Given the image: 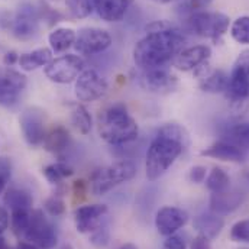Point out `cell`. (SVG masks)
<instances>
[{
	"instance_id": "19",
	"label": "cell",
	"mask_w": 249,
	"mask_h": 249,
	"mask_svg": "<svg viewBox=\"0 0 249 249\" xmlns=\"http://www.w3.org/2000/svg\"><path fill=\"white\" fill-rule=\"evenodd\" d=\"M200 78V89L206 93H225L229 75L223 70H212L209 62L194 71Z\"/></svg>"
},
{
	"instance_id": "28",
	"label": "cell",
	"mask_w": 249,
	"mask_h": 249,
	"mask_svg": "<svg viewBox=\"0 0 249 249\" xmlns=\"http://www.w3.org/2000/svg\"><path fill=\"white\" fill-rule=\"evenodd\" d=\"M206 187L210 193H223L231 187V177L223 168L214 167L206 177Z\"/></svg>"
},
{
	"instance_id": "10",
	"label": "cell",
	"mask_w": 249,
	"mask_h": 249,
	"mask_svg": "<svg viewBox=\"0 0 249 249\" xmlns=\"http://www.w3.org/2000/svg\"><path fill=\"white\" fill-rule=\"evenodd\" d=\"M86 70V62L81 57L74 54H65L54 58L45 68L44 72L47 78L57 84H70L78 78V75Z\"/></svg>"
},
{
	"instance_id": "33",
	"label": "cell",
	"mask_w": 249,
	"mask_h": 249,
	"mask_svg": "<svg viewBox=\"0 0 249 249\" xmlns=\"http://www.w3.org/2000/svg\"><path fill=\"white\" fill-rule=\"evenodd\" d=\"M65 6L74 19L87 18L94 10L93 0H65Z\"/></svg>"
},
{
	"instance_id": "42",
	"label": "cell",
	"mask_w": 249,
	"mask_h": 249,
	"mask_svg": "<svg viewBox=\"0 0 249 249\" xmlns=\"http://www.w3.org/2000/svg\"><path fill=\"white\" fill-rule=\"evenodd\" d=\"M188 249H212V242L207 236L198 233L197 236L193 238Z\"/></svg>"
},
{
	"instance_id": "46",
	"label": "cell",
	"mask_w": 249,
	"mask_h": 249,
	"mask_svg": "<svg viewBox=\"0 0 249 249\" xmlns=\"http://www.w3.org/2000/svg\"><path fill=\"white\" fill-rule=\"evenodd\" d=\"M16 249H39L38 247H35L34 244H31V242H19L18 244V247Z\"/></svg>"
},
{
	"instance_id": "9",
	"label": "cell",
	"mask_w": 249,
	"mask_h": 249,
	"mask_svg": "<svg viewBox=\"0 0 249 249\" xmlns=\"http://www.w3.org/2000/svg\"><path fill=\"white\" fill-rule=\"evenodd\" d=\"M26 86L25 74L10 67H0V106L6 109L18 106Z\"/></svg>"
},
{
	"instance_id": "12",
	"label": "cell",
	"mask_w": 249,
	"mask_h": 249,
	"mask_svg": "<svg viewBox=\"0 0 249 249\" xmlns=\"http://www.w3.org/2000/svg\"><path fill=\"white\" fill-rule=\"evenodd\" d=\"M112 42H113L112 35L106 29L86 26L77 32L74 48L77 50L78 54L90 57L105 53L107 48H110Z\"/></svg>"
},
{
	"instance_id": "25",
	"label": "cell",
	"mask_w": 249,
	"mask_h": 249,
	"mask_svg": "<svg viewBox=\"0 0 249 249\" xmlns=\"http://www.w3.org/2000/svg\"><path fill=\"white\" fill-rule=\"evenodd\" d=\"M3 203L10 209V212L13 210H32L34 206V198L32 194L23 188H18V187H12L9 190H6L4 197H3Z\"/></svg>"
},
{
	"instance_id": "50",
	"label": "cell",
	"mask_w": 249,
	"mask_h": 249,
	"mask_svg": "<svg viewBox=\"0 0 249 249\" xmlns=\"http://www.w3.org/2000/svg\"><path fill=\"white\" fill-rule=\"evenodd\" d=\"M62 249H72V248H71L70 245H65V247H64V248H62Z\"/></svg>"
},
{
	"instance_id": "7",
	"label": "cell",
	"mask_w": 249,
	"mask_h": 249,
	"mask_svg": "<svg viewBox=\"0 0 249 249\" xmlns=\"http://www.w3.org/2000/svg\"><path fill=\"white\" fill-rule=\"evenodd\" d=\"M23 238L39 249H54L58 242L55 226L42 210H32L31 222Z\"/></svg>"
},
{
	"instance_id": "38",
	"label": "cell",
	"mask_w": 249,
	"mask_h": 249,
	"mask_svg": "<svg viewBox=\"0 0 249 249\" xmlns=\"http://www.w3.org/2000/svg\"><path fill=\"white\" fill-rule=\"evenodd\" d=\"M12 176V164L6 157H0V194L6 190V186Z\"/></svg>"
},
{
	"instance_id": "17",
	"label": "cell",
	"mask_w": 249,
	"mask_h": 249,
	"mask_svg": "<svg viewBox=\"0 0 249 249\" xmlns=\"http://www.w3.org/2000/svg\"><path fill=\"white\" fill-rule=\"evenodd\" d=\"M212 57V48L209 45H194L187 47L180 51V54L174 58V67L180 71H196L201 65L207 64Z\"/></svg>"
},
{
	"instance_id": "14",
	"label": "cell",
	"mask_w": 249,
	"mask_h": 249,
	"mask_svg": "<svg viewBox=\"0 0 249 249\" xmlns=\"http://www.w3.org/2000/svg\"><path fill=\"white\" fill-rule=\"evenodd\" d=\"M22 135L28 145L38 146L44 143L47 129H45V112L36 106L28 107L22 112L19 118Z\"/></svg>"
},
{
	"instance_id": "24",
	"label": "cell",
	"mask_w": 249,
	"mask_h": 249,
	"mask_svg": "<svg viewBox=\"0 0 249 249\" xmlns=\"http://www.w3.org/2000/svg\"><path fill=\"white\" fill-rule=\"evenodd\" d=\"M53 61V50L44 47L34 50L31 53H25L19 55V65L23 71H35L41 67H47L50 62Z\"/></svg>"
},
{
	"instance_id": "4",
	"label": "cell",
	"mask_w": 249,
	"mask_h": 249,
	"mask_svg": "<svg viewBox=\"0 0 249 249\" xmlns=\"http://www.w3.org/2000/svg\"><path fill=\"white\" fill-rule=\"evenodd\" d=\"M225 94L233 112L242 113L249 107V50L242 51L233 62Z\"/></svg>"
},
{
	"instance_id": "8",
	"label": "cell",
	"mask_w": 249,
	"mask_h": 249,
	"mask_svg": "<svg viewBox=\"0 0 249 249\" xmlns=\"http://www.w3.org/2000/svg\"><path fill=\"white\" fill-rule=\"evenodd\" d=\"M41 20H42L41 3L39 4L23 3L13 13V25L10 31L15 38L20 41H28L36 36Z\"/></svg>"
},
{
	"instance_id": "23",
	"label": "cell",
	"mask_w": 249,
	"mask_h": 249,
	"mask_svg": "<svg viewBox=\"0 0 249 249\" xmlns=\"http://www.w3.org/2000/svg\"><path fill=\"white\" fill-rule=\"evenodd\" d=\"M71 143V138H70V132L61 126H54L47 135H45V139H44V148L51 152V154H55V155H60L62 152H65L68 149Z\"/></svg>"
},
{
	"instance_id": "41",
	"label": "cell",
	"mask_w": 249,
	"mask_h": 249,
	"mask_svg": "<svg viewBox=\"0 0 249 249\" xmlns=\"http://www.w3.org/2000/svg\"><path fill=\"white\" fill-rule=\"evenodd\" d=\"M161 249H188L187 248L186 241L180 236V235H171V236H167V239L164 241L162 244V248Z\"/></svg>"
},
{
	"instance_id": "47",
	"label": "cell",
	"mask_w": 249,
	"mask_h": 249,
	"mask_svg": "<svg viewBox=\"0 0 249 249\" xmlns=\"http://www.w3.org/2000/svg\"><path fill=\"white\" fill-rule=\"evenodd\" d=\"M119 249H138V247L133 245V244H130V242H127V244H124Z\"/></svg>"
},
{
	"instance_id": "48",
	"label": "cell",
	"mask_w": 249,
	"mask_h": 249,
	"mask_svg": "<svg viewBox=\"0 0 249 249\" xmlns=\"http://www.w3.org/2000/svg\"><path fill=\"white\" fill-rule=\"evenodd\" d=\"M0 249H9L7 245H6V242H4V239L1 236H0Z\"/></svg>"
},
{
	"instance_id": "39",
	"label": "cell",
	"mask_w": 249,
	"mask_h": 249,
	"mask_svg": "<svg viewBox=\"0 0 249 249\" xmlns=\"http://www.w3.org/2000/svg\"><path fill=\"white\" fill-rule=\"evenodd\" d=\"M87 193H89L87 183L84 180H75L72 184V203L80 204L81 201H84L87 198Z\"/></svg>"
},
{
	"instance_id": "37",
	"label": "cell",
	"mask_w": 249,
	"mask_h": 249,
	"mask_svg": "<svg viewBox=\"0 0 249 249\" xmlns=\"http://www.w3.org/2000/svg\"><path fill=\"white\" fill-rule=\"evenodd\" d=\"M44 209L53 217L61 216L62 213L65 212V203H64V198H62L61 194H54L50 198H47V201L44 204Z\"/></svg>"
},
{
	"instance_id": "34",
	"label": "cell",
	"mask_w": 249,
	"mask_h": 249,
	"mask_svg": "<svg viewBox=\"0 0 249 249\" xmlns=\"http://www.w3.org/2000/svg\"><path fill=\"white\" fill-rule=\"evenodd\" d=\"M212 4V0H184L178 7L177 12L181 18H187L196 12H201Z\"/></svg>"
},
{
	"instance_id": "32",
	"label": "cell",
	"mask_w": 249,
	"mask_h": 249,
	"mask_svg": "<svg viewBox=\"0 0 249 249\" xmlns=\"http://www.w3.org/2000/svg\"><path fill=\"white\" fill-rule=\"evenodd\" d=\"M232 38L242 45H249V16H239L231 25Z\"/></svg>"
},
{
	"instance_id": "15",
	"label": "cell",
	"mask_w": 249,
	"mask_h": 249,
	"mask_svg": "<svg viewBox=\"0 0 249 249\" xmlns=\"http://www.w3.org/2000/svg\"><path fill=\"white\" fill-rule=\"evenodd\" d=\"M188 222V213L177 206H164L155 214V228L160 235L171 236L184 228Z\"/></svg>"
},
{
	"instance_id": "40",
	"label": "cell",
	"mask_w": 249,
	"mask_h": 249,
	"mask_svg": "<svg viewBox=\"0 0 249 249\" xmlns=\"http://www.w3.org/2000/svg\"><path fill=\"white\" fill-rule=\"evenodd\" d=\"M206 177H207V168L203 167V165H196L188 173V180L191 183H194V184L204 183L206 181Z\"/></svg>"
},
{
	"instance_id": "13",
	"label": "cell",
	"mask_w": 249,
	"mask_h": 249,
	"mask_svg": "<svg viewBox=\"0 0 249 249\" xmlns=\"http://www.w3.org/2000/svg\"><path fill=\"white\" fill-rule=\"evenodd\" d=\"M139 86L154 94H170L176 91L178 87V78L177 75L170 71L167 67L160 68H151V70H142L139 74Z\"/></svg>"
},
{
	"instance_id": "16",
	"label": "cell",
	"mask_w": 249,
	"mask_h": 249,
	"mask_svg": "<svg viewBox=\"0 0 249 249\" xmlns=\"http://www.w3.org/2000/svg\"><path fill=\"white\" fill-rule=\"evenodd\" d=\"M107 214L106 204H86L74 210V223L77 232L80 233H93L103 222Z\"/></svg>"
},
{
	"instance_id": "44",
	"label": "cell",
	"mask_w": 249,
	"mask_h": 249,
	"mask_svg": "<svg viewBox=\"0 0 249 249\" xmlns=\"http://www.w3.org/2000/svg\"><path fill=\"white\" fill-rule=\"evenodd\" d=\"M9 219H10V216H9L7 210L3 206H0V235L9 228Z\"/></svg>"
},
{
	"instance_id": "36",
	"label": "cell",
	"mask_w": 249,
	"mask_h": 249,
	"mask_svg": "<svg viewBox=\"0 0 249 249\" xmlns=\"http://www.w3.org/2000/svg\"><path fill=\"white\" fill-rule=\"evenodd\" d=\"M231 239L238 244H249V217L236 222L232 226Z\"/></svg>"
},
{
	"instance_id": "51",
	"label": "cell",
	"mask_w": 249,
	"mask_h": 249,
	"mask_svg": "<svg viewBox=\"0 0 249 249\" xmlns=\"http://www.w3.org/2000/svg\"><path fill=\"white\" fill-rule=\"evenodd\" d=\"M245 249H247V248H245Z\"/></svg>"
},
{
	"instance_id": "6",
	"label": "cell",
	"mask_w": 249,
	"mask_h": 249,
	"mask_svg": "<svg viewBox=\"0 0 249 249\" xmlns=\"http://www.w3.org/2000/svg\"><path fill=\"white\" fill-rule=\"evenodd\" d=\"M136 173H138V168L132 161H127V160L116 161L107 167L96 170L91 174L90 177L91 191L96 196H103L109 193L110 190H113L115 187L133 180Z\"/></svg>"
},
{
	"instance_id": "20",
	"label": "cell",
	"mask_w": 249,
	"mask_h": 249,
	"mask_svg": "<svg viewBox=\"0 0 249 249\" xmlns=\"http://www.w3.org/2000/svg\"><path fill=\"white\" fill-rule=\"evenodd\" d=\"M133 0H93L94 10L105 22H119L127 13Z\"/></svg>"
},
{
	"instance_id": "21",
	"label": "cell",
	"mask_w": 249,
	"mask_h": 249,
	"mask_svg": "<svg viewBox=\"0 0 249 249\" xmlns=\"http://www.w3.org/2000/svg\"><path fill=\"white\" fill-rule=\"evenodd\" d=\"M193 226L198 233L207 236L209 239H213L222 232V229L225 226V219L220 214H217V213H214L212 210L210 212H203V213H200L198 216L194 217Z\"/></svg>"
},
{
	"instance_id": "45",
	"label": "cell",
	"mask_w": 249,
	"mask_h": 249,
	"mask_svg": "<svg viewBox=\"0 0 249 249\" xmlns=\"http://www.w3.org/2000/svg\"><path fill=\"white\" fill-rule=\"evenodd\" d=\"M3 62H4L6 67H12V65H15L16 62H19V55H18L15 51H9V53L4 54Z\"/></svg>"
},
{
	"instance_id": "3",
	"label": "cell",
	"mask_w": 249,
	"mask_h": 249,
	"mask_svg": "<svg viewBox=\"0 0 249 249\" xmlns=\"http://www.w3.org/2000/svg\"><path fill=\"white\" fill-rule=\"evenodd\" d=\"M100 138L112 146H124L139 136V126L124 103H115L100 112L97 118Z\"/></svg>"
},
{
	"instance_id": "29",
	"label": "cell",
	"mask_w": 249,
	"mask_h": 249,
	"mask_svg": "<svg viewBox=\"0 0 249 249\" xmlns=\"http://www.w3.org/2000/svg\"><path fill=\"white\" fill-rule=\"evenodd\" d=\"M71 124L81 133L89 135L93 129V119L90 112L83 105H75L71 110Z\"/></svg>"
},
{
	"instance_id": "26",
	"label": "cell",
	"mask_w": 249,
	"mask_h": 249,
	"mask_svg": "<svg viewBox=\"0 0 249 249\" xmlns=\"http://www.w3.org/2000/svg\"><path fill=\"white\" fill-rule=\"evenodd\" d=\"M75 38H77V32L74 29L61 26V28H55L50 34L48 42L53 53H65L67 50L74 47Z\"/></svg>"
},
{
	"instance_id": "43",
	"label": "cell",
	"mask_w": 249,
	"mask_h": 249,
	"mask_svg": "<svg viewBox=\"0 0 249 249\" xmlns=\"http://www.w3.org/2000/svg\"><path fill=\"white\" fill-rule=\"evenodd\" d=\"M12 25H13V12L0 10V28L1 29H12Z\"/></svg>"
},
{
	"instance_id": "2",
	"label": "cell",
	"mask_w": 249,
	"mask_h": 249,
	"mask_svg": "<svg viewBox=\"0 0 249 249\" xmlns=\"http://www.w3.org/2000/svg\"><path fill=\"white\" fill-rule=\"evenodd\" d=\"M187 145L188 133L181 124H167L160 127L146 151V178L149 181L160 180L180 158Z\"/></svg>"
},
{
	"instance_id": "18",
	"label": "cell",
	"mask_w": 249,
	"mask_h": 249,
	"mask_svg": "<svg viewBox=\"0 0 249 249\" xmlns=\"http://www.w3.org/2000/svg\"><path fill=\"white\" fill-rule=\"evenodd\" d=\"M201 155L209 157V158H214V160H220V161H226V162L241 164L247 160L248 152L244 151L242 148H239L238 145L229 142V141L219 139L217 142H214L210 146H207L206 149H203Z\"/></svg>"
},
{
	"instance_id": "35",
	"label": "cell",
	"mask_w": 249,
	"mask_h": 249,
	"mask_svg": "<svg viewBox=\"0 0 249 249\" xmlns=\"http://www.w3.org/2000/svg\"><path fill=\"white\" fill-rule=\"evenodd\" d=\"M90 242L96 248H105V247L109 245V242H110V229H109L107 222H103L93 233H90Z\"/></svg>"
},
{
	"instance_id": "30",
	"label": "cell",
	"mask_w": 249,
	"mask_h": 249,
	"mask_svg": "<svg viewBox=\"0 0 249 249\" xmlns=\"http://www.w3.org/2000/svg\"><path fill=\"white\" fill-rule=\"evenodd\" d=\"M42 174L51 184H61L65 178H68L74 174V170L70 165H67L65 162H54V164L47 165L44 168Z\"/></svg>"
},
{
	"instance_id": "5",
	"label": "cell",
	"mask_w": 249,
	"mask_h": 249,
	"mask_svg": "<svg viewBox=\"0 0 249 249\" xmlns=\"http://www.w3.org/2000/svg\"><path fill=\"white\" fill-rule=\"evenodd\" d=\"M184 29L190 34H194L201 38H209L216 44L228 32L231 19L228 15L220 12H196L187 18H183Z\"/></svg>"
},
{
	"instance_id": "49",
	"label": "cell",
	"mask_w": 249,
	"mask_h": 249,
	"mask_svg": "<svg viewBox=\"0 0 249 249\" xmlns=\"http://www.w3.org/2000/svg\"><path fill=\"white\" fill-rule=\"evenodd\" d=\"M152 1H155V3H161V4H167V3H171V1H174V0H152Z\"/></svg>"
},
{
	"instance_id": "11",
	"label": "cell",
	"mask_w": 249,
	"mask_h": 249,
	"mask_svg": "<svg viewBox=\"0 0 249 249\" xmlns=\"http://www.w3.org/2000/svg\"><path fill=\"white\" fill-rule=\"evenodd\" d=\"M107 90V80L94 68H86L74 81V94L80 102H96L105 97Z\"/></svg>"
},
{
	"instance_id": "31",
	"label": "cell",
	"mask_w": 249,
	"mask_h": 249,
	"mask_svg": "<svg viewBox=\"0 0 249 249\" xmlns=\"http://www.w3.org/2000/svg\"><path fill=\"white\" fill-rule=\"evenodd\" d=\"M31 213L32 210H13L10 212V225L12 231L16 236H23L29 222H31Z\"/></svg>"
},
{
	"instance_id": "27",
	"label": "cell",
	"mask_w": 249,
	"mask_h": 249,
	"mask_svg": "<svg viewBox=\"0 0 249 249\" xmlns=\"http://www.w3.org/2000/svg\"><path fill=\"white\" fill-rule=\"evenodd\" d=\"M222 139L229 141L235 145H238L239 148H242L244 151H249V122L244 124H236L229 126L225 132Z\"/></svg>"
},
{
	"instance_id": "1",
	"label": "cell",
	"mask_w": 249,
	"mask_h": 249,
	"mask_svg": "<svg viewBox=\"0 0 249 249\" xmlns=\"http://www.w3.org/2000/svg\"><path fill=\"white\" fill-rule=\"evenodd\" d=\"M145 31L133 48V61L141 70L167 67L187 44L186 31L167 20H155Z\"/></svg>"
},
{
	"instance_id": "22",
	"label": "cell",
	"mask_w": 249,
	"mask_h": 249,
	"mask_svg": "<svg viewBox=\"0 0 249 249\" xmlns=\"http://www.w3.org/2000/svg\"><path fill=\"white\" fill-rule=\"evenodd\" d=\"M242 194L233 191L231 193L229 190L223 193H212L210 197V210L217 213V214H228L235 212L241 204H242Z\"/></svg>"
}]
</instances>
